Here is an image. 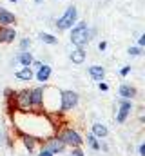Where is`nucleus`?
<instances>
[{"label":"nucleus","instance_id":"nucleus-1","mask_svg":"<svg viewBox=\"0 0 145 156\" xmlns=\"http://www.w3.org/2000/svg\"><path fill=\"white\" fill-rule=\"evenodd\" d=\"M91 35H93V31L87 27V24H85V22H80V24L71 31V42L76 47H83V45L91 40Z\"/></svg>","mask_w":145,"mask_h":156},{"label":"nucleus","instance_id":"nucleus-2","mask_svg":"<svg viewBox=\"0 0 145 156\" xmlns=\"http://www.w3.org/2000/svg\"><path fill=\"white\" fill-rule=\"evenodd\" d=\"M15 107L20 111V113H29L33 107H31V91L26 89V91H20L15 94Z\"/></svg>","mask_w":145,"mask_h":156},{"label":"nucleus","instance_id":"nucleus-3","mask_svg":"<svg viewBox=\"0 0 145 156\" xmlns=\"http://www.w3.org/2000/svg\"><path fill=\"white\" fill-rule=\"evenodd\" d=\"M76 16H78V11H76V7L71 5V7H67V11L64 13V16L62 18H58V22H56V27L58 29H69L72 27V24L76 22Z\"/></svg>","mask_w":145,"mask_h":156},{"label":"nucleus","instance_id":"nucleus-4","mask_svg":"<svg viewBox=\"0 0 145 156\" xmlns=\"http://www.w3.org/2000/svg\"><path fill=\"white\" fill-rule=\"evenodd\" d=\"M78 104V94L74 91H60V109L62 111H71Z\"/></svg>","mask_w":145,"mask_h":156},{"label":"nucleus","instance_id":"nucleus-5","mask_svg":"<svg viewBox=\"0 0 145 156\" xmlns=\"http://www.w3.org/2000/svg\"><path fill=\"white\" fill-rule=\"evenodd\" d=\"M58 138H60L65 145H71V147H80V145L83 144V140L80 138V134H78L76 131H72V129H64V131L58 134Z\"/></svg>","mask_w":145,"mask_h":156},{"label":"nucleus","instance_id":"nucleus-6","mask_svg":"<svg viewBox=\"0 0 145 156\" xmlns=\"http://www.w3.org/2000/svg\"><path fill=\"white\" fill-rule=\"evenodd\" d=\"M42 149H45V151L56 154V153H62V151L65 149V144H64L58 136H49V138L44 142V147H42Z\"/></svg>","mask_w":145,"mask_h":156},{"label":"nucleus","instance_id":"nucleus-7","mask_svg":"<svg viewBox=\"0 0 145 156\" xmlns=\"http://www.w3.org/2000/svg\"><path fill=\"white\" fill-rule=\"evenodd\" d=\"M44 104V87H36L31 91V107L40 109Z\"/></svg>","mask_w":145,"mask_h":156},{"label":"nucleus","instance_id":"nucleus-8","mask_svg":"<svg viewBox=\"0 0 145 156\" xmlns=\"http://www.w3.org/2000/svg\"><path fill=\"white\" fill-rule=\"evenodd\" d=\"M131 111H133V104H131L129 100H122V105H120V111H118L116 120H118L120 123H123V122L127 120V116H129Z\"/></svg>","mask_w":145,"mask_h":156},{"label":"nucleus","instance_id":"nucleus-9","mask_svg":"<svg viewBox=\"0 0 145 156\" xmlns=\"http://www.w3.org/2000/svg\"><path fill=\"white\" fill-rule=\"evenodd\" d=\"M15 38H16L15 29H11L7 26H2L0 27V44H9V42H13Z\"/></svg>","mask_w":145,"mask_h":156},{"label":"nucleus","instance_id":"nucleus-10","mask_svg":"<svg viewBox=\"0 0 145 156\" xmlns=\"http://www.w3.org/2000/svg\"><path fill=\"white\" fill-rule=\"evenodd\" d=\"M15 15L13 13H9L7 9H4V7H0V27L2 26H9V24H15Z\"/></svg>","mask_w":145,"mask_h":156},{"label":"nucleus","instance_id":"nucleus-11","mask_svg":"<svg viewBox=\"0 0 145 156\" xmlns=\"http://www.w3.org/2000/svg\"><path fill=\"white\" fill-rule=\"evenodd\" d=\"M120 96H122L123 100H129V98H134V96H136V89H134L133 85H127V83H122V87H120Z\"/></svg>","mask_w":145,"mask_h":156},{"label":"nucleus","instance_id":"nucleus-12","mask_svg":"<svg viewBox=\"0 0 145 156\" xmlns=\"http://www.w3.org/2000/svg\"><path fill=\"white\" fill-rule=\"evenodd\" d=\"M20 133V138H22V142H24V145H26V149L31 153L33 149H35V144H36V138H33L31 134H27V133H24V131H18Z\"/></svg>","mask_w":145,"mask_h":156},{"label":"nucleus","instance_id":"nucleus-13","mask_svg":"<svg viewBox=\"0 0 145 156\" xmlns=\"http://www.w3.org/2000/svg\"><path fill=\"white\" fill-rule=\"evenodd\" d=\"M89 75L94 78L96 82H102L104 76H105V69H104L102 66H91V67H89Z\"/></svg>","mask_w":145,"mask_h":156},{"label":"nucleus","instance_id":"nucleus-14","mask_svg":"<svg viewBox=\"0 0 145 156\" xmlns=\"http://www.w3.org/2000/svg\"><path fill=\"white\" fill-rule=\"evenodd\" d=\"M49 76H51V67L42 64V67H40L38 73H36V80H38V82H47Z\"/></svg>","mask_w":145,"mask_h":156},{"label":"nucleus","instance_id":"nucleus-15","mask_svg":"<svg viewBox=\"0 0 145 156\" xmlns=\"http://www.w3.org/2000/svg\"><path fill=\"white\" fill-rule=\"evenodd\" d=\"M16 62H20L24 67H27V66H31V62H33V55H31L29 51H22V53L18 55Z\"/></svg>","mask_w":145,"mask_h":156},{"label":"nucleus","instance_id":"nucleus-16","mask_svg":"<svg viewBox=\"0 0 145 156\" xmlns=\"http://www.w3.org/2000/svg\"><path fill=\"white\" fill-rule=\"evenodd\" d=\"M15 76L18 78V80H26V82H29V80L33 78V71H31V67L27 66V67H24V69L16 71V73H15Z\"/></svg>","mask_w":145,"mask_h":156},{"label":"nucleus","instance_id":"nucleus-17","mask_svg":"<svg viewBox=\"0 0 145 156\" xmlns=\"http://www.w3.org/2000/svg\"><path fill=\"white\" fill-rule=\"evenodd\" d=\"M71 60L74 64H82L83 60H85V53H83V49L82 47H76L74 51L71 53Z\"/></svg>","mask_w":145,"mask_h":156},{"label":"nucleus","instance_id":"nucleus-18","mask_svg":"<svg viewBox=\"0 0 145 156\" xmlns=\"http://www.w3.org/2000/svg\"><path fill=\"white\" fill-rule=\"evenodd\" d=\"M107 127L105 125H102V123H93V134L94 136H98V138H104V136H107Z\"/></svg>","mask_w":145,"mask_h":156},{"label":"nucleus","instance_id":"nucleus-19","mask_svg":"<svg viewBox=\"0 0 145 156\" xmlns=\"http://www.w3.org/2000/svg\"><path fill=\"white\" fill-rule=\"evenodd\" d=\"M40 40H42L44 44H51V45H56V44H58V38H55V37L49 35V33H40Z\"/></svg>","mask_w":145,"mask_h":156},{"label":"nucleus","instance_id":"nucleus-20","mask_svg":"<svg viewBox=\"0 0 145 156\" xmlns=\"http://www.w3.org/2000/svg\"><path fill=\"white\" fill-rule=\"evenodd\" d=\"M87 142H89L91 149H94V151H98V149H100V144L96 142V136H94V134H87Z\"/></svg>","mask_w":145,"mask_h":156},{"label":"nucleus","instance_id":"nucleus-21","mask_svg":"<svg viewBox=\"0 0 145 156\" xmlns=\"http://www.w3.org/2000/svg\"><path fill=\"white\" fill-rule=\"evenodd\" d=\"M29 45H31V40H29V38H24L22 42H20V49H22V51H27V47H29Z\"/></svg>","mask_w":145,"mask_h":156},{"label":"nucleus","instance_id":"nucleus-22","mask_svg":"<svg viewBox=\"0 0 145 156\" xmlns=\"http://www.w3.org/2000/svg\"><path fill=\"white\" fill-rule=\"evenodd\" d=\"M140 53H142L140 47H131V49H129V55H131V56H138Z\"/></svg>","mask_w":145,"mask_h":156},{"label":"nucleus","instance_id":"nucleus-23","mask_svg":"<svg viewBox=\"0 0 145 156\" xmlns=\"http://www.w3.org/2000/svg\"><path fill=\"white\" fill-rule=\"evenodd\" d=\"M72 156H83L82 149H80V147H72Z\"/></svg>","mask_w":145,"mask_h":156},{"label":"nucleus","instance_id":"nucleus-24","mask_svg":"<svg viewBox=\"0 0 145 156\" xmlns=\"http://www.w3.org/2000/svg\"><path fill=\"white\" fill-rule=\"evenodd\" d=\"M129 71H131V67H129V66H125V67L120 71V75H122V76H127V75H129Z\"/></svg>","mask_w":145,"mask_h":156},{"label":"nucleus","instance_id":"nucleus-25","mask_svg":"<svg viewBox=\"0 0 145 156\" xmlns=\"http://www.w3.org/2000/svg\"><path fill=\"white\" fill-rule=\"evenodd\" d=\"M138 45H140V47H143L145 45V35H142V37L138 38Z\"/></svg>","mask_w":145,"mask_h":156},{"label":"nucleus","instance_id":"nucleus-26","mask_svg":"<svg viewBox=\"0 0 145 156\" xmlns=\"http://www.w3.org/2000/svg\"><path fill=\"white\" fill-rule=\"evenodd\" d=\"M40 156H53V153H49V151L42 149V151H40Z\"/></svg>","mask_w":145,"mask_h":156},{"label":"nucleus","instance_id":"nucleus-27","mask_svg":"<svg viewBox=\"0 0 145 156\" xmlns=\"http://www.w3.org/2000/svg\"><path fill=\"white\" fill-rule=\"evenodd\" d=\"M98 87H100V89H102V91H107L109 87H107V83H102V82H100V83H98Z\"/></svg>","mask_w":145,"mask_h":156},{"label":"nucleus","instance_id":"nucleus-28","mask_svg":"<svg viewBox=\"0 0 145 156\" xmlns=\"http://www.w3.org/2000/svg\"><path fill=\"white\" fill-rule=\"evenodd\" d=\"M105 47H107V44H105V42H100V45H98V49H100V51H104Z\"/></svg>","mask_w":145,"mask_h":156},{"label":"nucleus","instance_id":"nucleus-29","mask_svg":"<svg viewBox=\"0 0 145 156\" xmlns=\"http://www.w3.org/2000/svg\"><path fill=\"white\" fill-rule=\"evenodd\" d=\"M140 156H145V145H143V144L140 145Z\"/></svg>","mask_w":145,"mask_h":156},{"label":"nucleus","instance_id":"nucleus-30","mask_svg":"<svg viewBox=\"0 0 145 156\" xmlns=\"http://www.w3.org/2000/svg\"><path fill=\"white\" fill-rule=\"evenodd\" d=\"M31 64H33V66H35L36 69H40V67H42V62H31Z\"/></svg>","mask_w":145,"mask_h":156},{"label":"nucleus","instance_id":"nucleus-31","mask_svg":"<svg viewBox=\"0 0 145 156\" xmlns=\"http://www.w3.org/2000/svg\"><path fill=\"white\" fill-rule=\"evenodd\" d=\"M35 2H36V4H40V2H42V0H35Z\"/></svg>","mask_w":145,"mask_h":156},{"label":"nucleus","instance_id":"nucleus-32","mask_svg":"<svg viewBox=\"0 0 145 156\" xmlns=\"http://www.w3.org/2000/svg\"><path fill=\"white\" fill-rule=\"evenodd\" d=\"M11 2H16V0H11Z\"/></svg>","mask_w":145,"mask_h":156}]
</instances>
